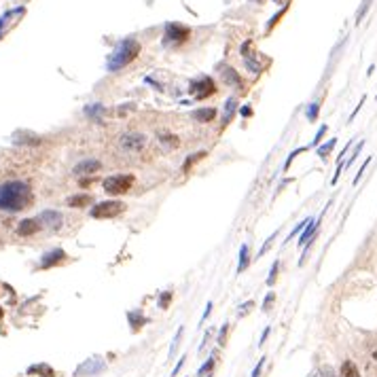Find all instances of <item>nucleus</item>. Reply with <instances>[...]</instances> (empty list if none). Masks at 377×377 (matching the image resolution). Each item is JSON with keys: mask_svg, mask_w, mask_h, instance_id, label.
<instances>
[{"mask_svg": "<svg viewBox=\"0 0 377 377\" xmlns=\"http://www.w3.org/2000/svg\"><path fill=\"white\" fill-rule=\"evenodd\" d=\"M41 222L38 219H23L22 222L17 225V235H22V238H28V235H34L36 231H41Z\"/></svg>", "mask_w": 377, "mask_h": 377, "instance_id": "ddd939ff", "label": "nucleus"}, {"mask_svg": "<svg viewBox=\"0 0 377 377\" xmlns=\"http://www.w3.org/2000/svg\"><path fill=\"white\" fill-rule=\"evenodd\" d=\"M248 263H250V248H248V244H242V248H240V261H238V273L246 271Z\"/></svg>", "mask_w": 377, "mask_h": 377, "instance_id": "4be33fe9", "label": "nucleus"}, {"mask_svg": "<svg viewBox=\"0 0 377 377\" xmlns=\"http://www.w3.org/2000/svg\"><path fill=\"white\" fill-rule=\"evenodd\" d=\"M244 66L248 68V72H252V74H259L261 70H263V68H261V64L254 60L252 55H244Z\"/></svg>", "mask_w": 377, "mask_h": 377, "instance_id": "bb28decb", "label": "nucleus"}, {"mask_svg": "<svg viewBox=\"0 0 377 377\" xmlns=\"http://www.w3.org/2000/svg\"><path fill=\"white\" fill-rule=\"evenodd\" d=\"M365 100H367V98H365V95H362V98H360V102H358V106H356V108H354V112H352V114H350V121H352V119L356 117V114H358V111H360V106H362V104H365Z\"/></svg>", "mask_w": 377, "mask_h": 377, "instance_id": "09e8293b", "label": "nucleus"}, {"mask_svg": "<svg viewBox=\"0 0 377 377\" xmlns=\"http://www.w3.org/2000/svg\"><path fill=\"white\" fill-rule=\"evenodd\" d=\"M269 331H271L269 327H267V329L263 331V335H261V343H259V346H263V343H265V339H267V337H269Z\"/></svg>", "mask_w": 377, "mask_h": 377, "instance_id": "3c124183", "label": "nucleus"}, {"mask_svg": "<svg viewBox=\"0 0 377 377\" xmlns=\"http://www.w3.org/2000/svg\"><path fill=\"white\" fill-rule=\"evenodd\" d=\"M310 377H337V373L331 367H320L316 373H311Z\"/></svg>", "mask_w": 377, "mask_h": 377, "instance_id": "72a5a7b5", "label": "nucleus"}, {"mask_svg": "<svg viewBox=\"0 0 377 377\" xmlns=\"http://www.w3.org/2000/svg\"><path fill=\"white\" fill-rule=\"evenodd\" d=\"M335 144H337V138H331L327 144H322V146H318V157L320 159H324V161H327L329 159V155H331V151L335 149Z\"/></svg>", "mask_w": 377, "mask_h": 377, "instance_id": "b1692460", "label": "nucleus"}, {"mask_svg": "<svg viewBox=\"0 0 377 377\" xmlns=\"http://www.w3.org/2000/svg\"><path fill=\"white\" fill-rule=\"evenodd\" d=\"M23 13V6H17V9H13V11H6L2 17H0V38H2V30H4V25L6 22H9L11 17H15V15H22Z\"/></svg>", "mask_w": 377, "mask_h": 377, "instance_id": "393cba45", "label": "nucleus"}, {"mask_svg": "<svg viewBox=\"0 0 377 377\" xmlns=\"http://www.w3.org/2000/svg\"><path fill=\"white\" fill-rule=\"evenodd\" d=\"M91 201H93V200H91V195H87V193L68 197V206H70V208H87Z\"/></svg>", "mask_w": 377, "mask_h": 377, "instance_id": "412c9836", "label": "nucleus"}, {"mask_svg": "<svg viewBox=\"0 0 377 377\" xmlns=\"http://www.w3.org/2000/svg\"><path fill=\"white\" fill-rule=\"evenodd\" d=\"M102 170V163L98 161V159H83V161H79L74 165V176H87V174H95V172H100Z\"/></svg>", "mask_w": 377, "mask_h": 377, "instance_id": "9b49d317", "label": "nucleus"}, {"mask_svg": "<svg viewBox=\"0 0 377 377\" xmlns=\"http://www.w3.org/2000/svg\"><path fill=\"white\" fill-rule=\"evenodd\" d=\"M133 180H136V178L132 174H112V176L104 178L102 187H104V191L108 195H125V193H130V189L133 187Z\"/></svg>", "mask_w": 377, "mask_h": 377, "instance_id": "7ed1b4c3", "label": "nucleus"}, {"mask_svg": "<svg viewBox=\"0 0 377 377\" xmlns=\"http://www.w3.org/2000/svg\"><path fill=\"white\" fill-rule=\"evenodd\" d=\"M36 219L43 227H49V229H53V231H57L64 222V216H62V212H57V210H44V212H41Z\"/></svg>", "mask_w": 377, "mask_h": 377, "instance_id": "9d476101", "label": "nucleus"}, {"mask_svg": "<svg viewBox=\"0 0 377 377\" xmlns=\"http://www.w3.org/2000/svg\"><path fill=\"white\" fill-rule=\"evenodd\" d=\"M203 157H206V153H195V155H191L187 161H184V172L191 170V165H193L195 161H200V159H203Z\"/></svg>", "mask_w": 377, "mask_h": 377, "instance_id": "e433bc0d", "label": "nucleus"}, {"mask_svg": "<svg viewBox=\"0 0 377 377\" xmlns=\"http://www.w3.org/2000/svg\"><path fill=\"white\" fill-rule=\"evenodd\" d=\"M140 55V43L136 38H123L114 44V49L106 57V70L108 72H119L127 64H132Z\"/></svg>", "mask_w": 377, "mask_h": 377, "instance_id": "f03ea898", "label": "nucleus"}, {"mask_svg": "<svg viewBox=\"0 0 377 377\" xmlns=\"http://www.w3.org/2000/svg\"><path fill=\"white\" fill-rule=\"evenodd\" d=\"M119 146H121V151L133 155V153H140L146 146V136L144 133H138V132H127L119 138Z\"/></svg>", "mask_w": 377, "mask_h": 377, "instance_id": "0eeeda50", "label": "nucleus"}, {"mask_svg": "<svg viewBox=\"0 0 377 377\" xmlns=\"http://www.w3.org/2000/svg\"><path fill=\"white\" fill-rule=\"evenodd\" d=\"M284 13H286V4H284V9H282V11H278V13H276V15H273V17L269 19V22H267V28H265V30H267V32H269V30L273 28V25H276V23H278V19H280V17H282V15H284Z\"/></svg>", "mask_w": 377, "mask_h": 377, "instance_id": "ea45409f", "label": "nucleus"}, {"mask_svg": "<svg viewBox=\"0 0 377 377\" xmlns=\"http://www.w3.org/2000/svg\"><path fill=\"white\" fill-rule=\"evenodd\" d=\"M240 114H242L244 119L252 117V108H250V106H242V108H240Z\"/></svg>", "mask_w": 377, "mask_h": 377, "instance_id": "49530a36", "label": "nucleus"}, {"mask_svg": "<svg viewBox=\"0 0 377 377\" xmlns=\"http://www.w3.org/2000/svg\"><path fill=\"white\" fill-rule=\"evenodd\" d=\"M2 314H4V311H2V308H0V318H2Z\"/></svg>", "mask_w": 377, "mask_h": 377, "instance_id": "864d4df0", "label": "nucleus"}, {"mask_svg": "<svg viewBox=\"0 0 377 377\" xmlns=\"http://www.w3.org/2000/svg\"><path fill=\"white\" fill-rule=\"evenodd\" d=\"M104 371V360H100V358H89L85 360L83 365H79V369L74 371V377H91V375H98Z\"/></svg>", "mask_w": 377, "mask_h": 377, "instance_id": "1a4fd4ad", "label": "nucleus"}, {"mask_svg": "<svg viewBox=\"0 0 377 377\" xmlns=\"http://www.w3.org/2000/svg\"><path fill=\"white\" fill-rule=\"evenodd\" d=\"M329 132V127L327 125H322L320 130L316 132V136H314V140H311V146H320V142H322V138H324V133Z\"/></svg>", "mask_w": 377, "mask_h": 377, "instance_id": "c9c22d12", "label": "nucleus"}, {"mask_svg": "<svg viewBox=\"0 0 377 377\" xmlns=\"http://www.w3.org/2000/svg\"><path fill=\"white\" fill-rule=\"evenodd\" d=\"M263 365H265V358H261V360L257 362V367H254V371H252V375H250V377H261V371H263Z\"/></svg>", "mask_w": 377, "mask_h": 377, "instance_id": "c03bdc74", "label": "nucleus"}, {"mask_svg": "<svg viewBox=\"0 0 377 377\" xmlns=\"http://www.w3.org/2000/svg\"><path fill=\"white\" fill-rule=\"evenodd\" d=\"M257 2H263V0H257Z\"/></svg>", "mask_w": 377, "mask_h": 377, "instance_id": "5fc2aeb1", "label": "nucleus"}, {"mask_svg": "<svg viewBox=\"0 0 377 377\" xmlns=\"http://www.w3.org/2000/svg\"><path fill=\"white\" fill-rule=\"evenodd\" d=\"M68 259V254L62 250V248H53V250L44 252L41 257V263H38V269H51L55 265H62L64 261Z\"/></svg>", "mask_w": 377, "mask_h": 377, "instance_id": "6e6552de", "label": "nucleus"}, {"mask_svg": "<svg viewBox=\"0 0 377 377\" xmlns=\"http://www.w3.org/2000/svg\"><path fill=\"white\" fill-rule=\"evenodd\" d=\"M227 327H229V324H225V327H222L221 335H219V346H225V341H227Z\"/></svg>", "mask_w": 377, "mask_h": 377, "instance_id": "a18cd8bd", "label": "nucleus"}, {"mask_svg": "<svg viewBox=\"0 0 377 377\" xmlns=\"http://www.w3.org/2000/svg\"><path fill=\"white\" fill-rule=\"evenodd\" d=\"M318 225H320V219H318V221L314 219L308 227L303 229V231H301V238H299V246H308L310 242L316 238V233H318Z\"/></svg>", "mask_w": 377, "mask_h": 377, "instance_id": "2eb2a0df", "label": "nucleus"}, {"mask_svg": "<svg viewBox=\"0 0 377 377\" xmlns=\"http://www.w3.org/2000/svg\"><path fill=\"white\" fill-rule=\"evenodd\" d=\"M254 308V301H246V303H242L240 305V310H238V316L240 318H244V316H248L250 314V310Z\"/></svg>", "mask_w": 377, "mask_h": 377, "instance_id": "4c0bfd02", "label": "nucleus"}, {"mask_svg": "<svg viewBox=\"0 0 377 377\" xmlns=\"http://www.w3.org/2000/svg\"><path fill=\"white\" fill-rule=\"evenodd\" d=\"M221 70V76H222V83L225 85H229V87H235V89H240L242 87V79H240V72H235V70L231 68V66H222L219 68Z\"/></svg>", "mask_w": 377, "mask_h": 377, "instance_id": "f8f14e48", "label": "nucleus"}, {"mask_svg": "<svg viewBox=\"0 0 377 377\" xmlns=\"http://www.w3.org/2000/svg\"><path fill=\"white\" fill-rule=\"evenodd\" d=\"M311 221H314V219H311V216H308V219H305V221H301V222H299V225H297L295 229H292V233L288 235V238H286V242H290L292 238H295V235H299V233H301V231H303V229H305V227H308V225H310V222H311Z\"/></svg>", "mask_w": 377, "mask_h": 377, "instance_id": "c756f323", "label": "nucleus"}, {"mask_svg": "<svg viewBox=\"0 0 377 377\" xmlns=\"http://www.w3.org/2000/svg\"><path fill=\"white\" fill-rule=\"evenodd\" d=\"M276 235H278V231H273V235H271V238H269V240H267V242H265V246H263V248H261V252H259V257H263V254H265L267 250H269V246L273 244V240H276Z\"/></svg>", "mask_w": 377, "mask_h": 377, "instance_id": "37998d69", "label": "nucleus"}, {"mask_svg": "<svg viewBox=\"0 0 377 377\" xmlns=\"http://www.w3.org/2000/svg\"><path fill=\"white\" fill-rule=\"evenodd\" d=\"M189 36H191V30L187 25L176 23V22H168L165 23V30H163V44H170V43L180 44L184 41H189Z\"/></svg>", "mask_w": 377, "mask_h": 377, "instance_id": "39448f33", "label": "nucleus"}, {"mask_svg": "<svg viewBox=\"0 0 377 377\" xmlns=\"http://www.w3.org/2000/svg\"><path fill=\"white\" fill-rule=\"evenodd\" d=\"M182 327L180 329H178V333H176V337H174V341H172V346H170V360L172 358H174V356H176V350H178V343H180V339H182Z\"/></svg>", "mask_w": 377, "mask_h": 377, "instance_id": "7c9ffc66", "label": "nucleus"}, {"mask_svg": "<svg viewBox=\"0 0 377 377\" xmlns=\"http://www.w3.org/2000/svg\"><path fill=\"white\" fill-rule=\"evenodd\" d=\"M189 91L193 93L195 100H203V98H210L216 91V85L210 76H197V79L189 83Z\"/></svg>", "mask_w": 377, "mask_h": 377, "instance_id": "423d86ee", "label": "nucleus"}, {"mask_svg": "<svg viewBox=\"0 0 377 377\" xmlns=\"http://www.w3.org/2000/svg\"><path fill=\"white\" fill-rule=\"evenodd\" d=\"M318 112H320V102H311L308 106V111H305V117H308V121H316Z\"/></svg>", "mask_w": 377, "mask_h": 377, "instance_id": "cd10ccee", "label": "nucleus"}, {"mask_svg": "<svg viewBox=\"0 0 377 377\" xmlns=\"http://www.w3.org/2000/svg\"><path fill=\"white\" fill-rule=\"evenodd\" d=\"M371 2H373V0H362L360 9H358V13H356V23H360L362 19H365V13L369 11V6H371Z\"/></svg>", "mask_w": 377, "mask_h": 377, "instance_id": "473e14b6", "label": "nucleus"}, {"mask_svg": "<svg viewBox=\"0 0 377 377\" xmlns=\"http://www.w3.org/2000/svg\"><path fill=\"white\" fill-rule=\"evenodd\" d=\"M362 146H365V142H358V146H356V149H354V153H352V157H350L348 161L343 163V168H350V165H352V163L356 161V157H358V153L362 151Z\"/></svg>", "mask_w": 377, "mask_h": 377, "instance_id": "58836bf2", "label": "nucleus"}, {"mask_svg": "<svg viewBox=\"0 0 377 377\" xmlns=\"http://www.w3.org/2000/svg\"><path fill=\"white\" fill-rule=\"evenodd\" d=\"M191 117H193V121H197V123H210V121H214L216 111L214 108H197V111L191 112Z\"/></svg>", "mask_w": 377, "mask_h": 377, "instance_id": "f3484780", "label": "nucleus"}, {"mask_svg": "<svg viewBox=\"0 0 377 377\" xmlns=\"http://www.w3.org/2000/svg\"><path fill=\"white\" fill-rule=\"evenodd\" d=\"M273 2H278V4H282V0H273Z\"/></svg>", "mask_w": 377, "mask_h": 377, "instance_id": "603ef678", "label": "nucleus"}, {"mask_svg": "<svg viewBox=\"0 0 377 377\" xmlns=\"http://www.w3.org/2000/svg\"><path fill=\"white\" fill-rule=\"evenodd\" d=\"M339 377H360L358 367H356L352 360H346V362L341 365V373H339Z\"/></svg>", "mask_w": 377, "mask_h": 377, "instance_id": "5701e85b", "label": "nucleus"}, {"mask_svg": "<svg viewBox=\"0 0 377 377\" xmlns=\"http://www.w3.org/2000/svg\"><path fill=\"white\" fill-rule=\"evenodd\" d=\"M305 151H308V146H299V149H295V151H292L290 155H288V159H286V161H284V172L290 168V163L295 161V157H297V155H301V153H305Z\"/></svg>", "mask_w": 377, "mask_h": 377, "instance_id": "2f4dec72", "label": "nucleus"}, {"mask_svg": "<svg viewBox=\"0 0 377 377\" xmlns=\"http://www.w3.org/2000/svg\"><path fill=\"white\" fill-rule=\"evenodd\" d=\"M83 112H85V117H87V119L95 121V123H102V114L106 112V108H104V104L95 102V104H87L85 108H83Z\"/></svg>", "mask_w": 377, "mask_h": 377, "instance_id": "dca6fc26", "label": "nucleus"}, {"mask_svg": "<svg viewBox=\"0 0 377 377\" xmlns=\"http://www.w3.org/2000/svg\"><path fill=\"white\" fill-rule=\"evenodd\" d=\"M28 375H38V377H55L53 367L44 365V362H38V365L28 367Z\"/></svg>", "mask_w": 377, "mask_h": 377, "instance_id": "6ab92c4d", "label": "nucleus"}, {"mask_svg": "<svg viewBox=\"0 0 377 377\" xmlns=\"http://www.w3.org/2000/svg\"><path fill=\"white\" fill-rule=\"evenodd\" d=\"M125 208H127V206H125L123 201L108 200V201L95 203V206L91 208V216H93V219H114V216L123 214Z\"/></svg>", "mask_w": 377, "mask_h": 377, "instance_id": "20e7f679", "label": "nucleus"}, {"mask_svg": "<svg viewBox=\"0 0 377 377\" xmlns=\"http://www.w3.org/2000/svg\"><path fill=\"white\" fill-rule=\"evenodd\" d=\"M127 320H130V327H132V331L133 333H136V331H140L144 327L146 322H149V318L146 316H142V311H130V314H127Z\"/></svg>", "mask_w": 377, "mask_h": 377, "instance_id": "a211bd4d", "label": "nucleus"}, {"mask_svg": "<svg viewBox=\"0 0 377 377\" xmlns=\"http://www.w3.org/2000/svg\"><path fill=\"white\" fill-rule=\"evenodd\" d=\"M278 269H280V261H273V265L269 269V278H267V286H273V282L278 278Z\"/></svg>", "mask_w": 377, "mask_h": 377, "instance_id": "f704fd0d", "label": "nucleus"}, {"mask_svg": "<svg viewBox=\"0 0 377 377\" xmlns=\"http://www.w3.org/2000/svg\"><path fill=\"white\" fill-rule=\"evenodd\" d=\"M210 311H212V301H208V303H206V311H203V316H201V322L210 316Z\"/></svg>", "mask_w": 377, "mask_h": 377, "instance_id": "8fccbe9b", "label": "nucleus"}, {"mask_svg": "<svg viewBox=\"0 0 377 377\" xmlns=\"http://www.w3.org/2000/svg\"><path fill=\"white\" fill-rule=\"evenodd\" d=\"M216 365V354H210V358L208 362H203V365L200 367V371H197V377H203V375H210V371L214 369Z\"/></svg>", "mask_w": 377, "mask_h": 377, "instance_id": "a878e982", "label": "nucleus"}, {"mask_svg": "<svg viewBox=\"0 0 377 377\" xmlns=\"http://www.w3.org/2000/svg\"><path fill=\"white\" fill-rule=\"evenodd\" d=\"M206 377H210V375H206Z\"/></svg>", "mask_w": 377, "mask_h": 377, "instance_id": "6e6d98bb", "label": "nucleus"}, {"mask_svg": "<svg viewBox=\"0 0 377 377\" xmlns=\"http://www.w3.org/2000/svg\"><path fill=\"white\" fill-rule=\"evenodd\" d=\"M159 144H161L165 151H176L178 146H180V140H178V136H174V133H161V136H159Z\"/></svg>", "mask_w": 377, "mask_h": 377, "instance_id": "aec40b11", "label": "nucleus"}, {"mask_svg": "<svg viewBox=\"0 0 377 377\" xmlns=\"http://www.w3.org/2000/svg\"><path fill=\"white\" fill-rule=\"evenodd\" d=\"M172 297H174V292L172 290H163L161 292V297H159V301H157V305L161 310H168V305H170V301H172Z\"/></svg>", "mask_w": 377, "mask_h": 377, "instance_id": "c85d7f7f", "label": "nucleus"}, {"mask_svg": "<svg viewBox=\"0 0 377 377\" xmlns=\"http://www.w3.org/2000/svg\"><path fill=\"white\" fill-rule=\"evenodd\" d=\"M369 163H371V157H367V159H365V163H362V165H360V170H358V174H356V176H354V184H358V180H360V178H362V174H365V170H367V165H369Z\"/></svg>", "mask_w": 377, "mask_h": 377, "instance_id": "a19ab883", "label": "nucleus"}, {"mask_svg": "<svg viewBox=\"0 0 377 377\" xmlns=\"http://www.w3.org/2000/svg\"><path fill=\"white\" fill-rule=\"evenodd\" d=\"M240 111V106H238V98H227L225 102V111H222V127H227L229 123H231V119L235 117V112Z\"/></svg>", "mask_w": 377, "mask_h": 377, "instance_id": "4468645a", "label": "nucleus"}, {"mask_svg": "<svg viewBox=\"0 0 377 377\" xmlns=\"http://www.w3.org/2000/svg\"><path fill=\"white\" fill-rule=\"evenodd\" d=\"M184 360H187V356H182V358H180V360H178V365H176V369H174V371H172V377H176L178 373H180V369H182V365H184Z\"/></svg>", "mask_w": 377, "mask_h": 377, "instance_id": "de8ad7c7", "label": "nucleus"}, {"mask_svg": "<svg viewBox=\"0 0 377 377\" xmlns=\"http://www.w3.org/2000/svg\"><path fill=\"white\" fill-rule=\"evenodd\" d=\"M273 301H276V295H273V292H267V297H265V301H263V311H269V308H271Z\"/></svg>", "mask_w": 377, "mask_h": 377, "instance_id": "79ce46f5", "label": "nucleus"}, {"mask_svg": "<svg viewBox=\"0 0 377 377\" xmlns=\"http://www.w3.org/2000/svg\"><path fill=\"white\" fill-rule=\"evenodd\" d=\"M32 201H34V195L28 182L11 180L0 184V210L4 212H22L32 206Z\"/></svg>", "mask_w": 377, "mask_h": 377, "instance_id": "f257e3e1", "label": "nucleus"}]
</instances>
